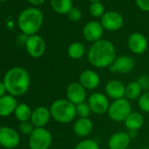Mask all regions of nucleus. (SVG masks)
<instances>
[{"mask_svg": "<svg viewBox=\"0 0 149 149\" xmlns=\"http://www.w3.org/2000/svg\"><path fill=\"white\" fill-rule=\"evenodd\" d=\"M88 61L96 68H110L117 54L114 45L108 40H100L92 43L88 51Z\"/></svg>", "mask_w": 149, "mask_h": 149, "instance_id": "nucleus-1", "label": "nucleus"}, {"mask_svg": "<svg viewBox=\"0 0 149 149\" xmlns=\"http://www.w3.org/2000/svg\"><path fill=\"white\" fill-rule=\"evenodd\" d=\"M3 82L10 95L22 96L29 89L30 76L25 68L16 67L6 72Z\"/></svg>", "mask_w": 149, "mask_h": 149, "instance_id": "nucleus-2", "label": "nucleus"}, {"mask_svg": "<svg viewBox=\"0 0 149 149\" xmlns=\"http://www.w3.org/2000/svg\"><path fill=\"white\" fill-rule=\"evenodd\" d=\"M43 24V13L40 10L30 7L20 13L18 18V26L26 35H34Z\"/></svg>", "mask_w": 149, "mask_h": 149, "instance_id": "nucleus-3", "label": "nucleus"}, {"mask_svg": "<svg viewBox=\"0 0 149 149\" xmlns=\"http://www.w3.org/2000/svg\"><path fill=\"white\" fill-rule=\"evenodd\" d=\"M52 118L60 124H69L77 116L76 105L67 98H59L53 102L50 108Z\"/></svg>", "mask_w": 149, "mask_h": 149, "instance_id": "nucleus-4", "label": "nucleus"}, {"mask_svg": "<svg viewBox=\"0 0 149 149\" xmlns=\"http://www.w3.org/2000/svg\"><path fill=\"white\" fill-rule=\"evenodd\" d=\"M132 112V109L130 101L124 97L112 101L107 114L113 122L120 123L124 122Z\"/></svg>", "mask_w": 149, "mask_h": 149, "instance_id": "nucleus-5", "label": "nucleus"}, {"mask_svg": "<svg viewBox=\"0 0 149 149\" xmlns=\"http://www.w3.org/2000/svg\"><path fill=\"white\" fill-rule=\"evenodd\" d=\"M53 141L51 132L45 127H35L29 136L30 149H49Z\"/></svg>", "mask_w": 149, "mask_h": 149, "instance_id": "nucleus-6", "label": "nucleus"}, {"mask_svg": "<svg viewBox=\"0 0 149 149\" xmlns=\"http://www.w3.org/2000/svg\"><path fill=\"white\" fill-rule=\"evenodd\" d=\"M91 110L95 115H104L108 112L110 107L109 97L102 92H93L91 93L87 100Z\"/></svg>", "mask_w": 149, "mask_h": 149, "instance_id": "nucleus-7", "label": "nucleus"}, {"mask_svg": "<svg viewBox=\"0 0 149 149\" xmlns=\"http://www.w3.org/2000/svg\"><path fill=\"white\" fill-rule=\"evenodd\" d=\"M66 98L74 105H77L86 102L87 91L81 85L79 82L71 83L66 89Z\"/></svg>", "mask_w": 149, "mask_h": 149, "instance_id": "nucleus-8", "label": "nucleus"}, {"mask_svg": "<svg viewBox=\"0 0 149 149\" xmlns=\"http://www.w3.org/2000/svg\"><path fill=\"white\" fill-rule=\"evenodd\" d=\"M26 49L31 57H41L46 51V43L44 39L38 34L29 36L26 40Z\"/></svg>", "mask_w": 149, "mask_h": 149, "instance_id": "nucleus-9", "label": "nucleus"}, {"mask_svg": "<svg viewBox=\"0 0 149 149\" xmlns=\"http://www.w3.org/2000/svg\"><path fill=\"white\" fill-rule=\"evenodd\" d=\"M135 67V61L130 55H119L117 56L113 63L109 68L111 73L115 74H128L133 70Z\"/></svg>", "mask_w": 149, "mask_h": 149, "instance_id": "nucleus-10", "label": "nucleus"}, {"mask_svg": "<svg viewBox=\"0 0 149 149\" xmlns=\"http://www.w3.org/2000/svg\"><path fill=\"white\" fill-rule=\"evenodd\" d=\"M101 25L104 29L111 32L119 30L123 24L124 19L120 13L115 11H109L104 13L103 17L101 18Z\"/></svg>", "mask_w": 149, "mask_h": 149, "instance_id": "nucleus-11", "label": "nucleus"}, {"mask_svg": "<svg viewBox=\"0 0 149 149\" xmlns=\"http://www.w3.org/2000/svg\"><path fill=\"white\" fill-rule=\"evenodd\" d=\"M19 135L14 129L5 126L0 130V145L5 148L13 149L17 147L19 144Z\"/></svg>", "mask_w": 149, "mask_h": 149, "instance_id": "nucleus-12", "label": "nucleus"}, {"mask_svg": "<svg viewBox=\"0 0 149 149\" xmlns=\"http://www.w3.org/2000/svg\"><path fill=\"white\" fill-rule=\"evenodd\" d=\"M78 82L86 91H94L100 85L101 78L96 71L85 69L80 74Z\"/></svg>", "mask_w": 149, "mask_h": 149, "instance_id": "nucleus-13", "label": "nucleus"}, {"mask_svg": "<svg viewBox=\"0 0 149 149\" xmlns=\"http://www.w3.org/2000/svg\"><path fill=\"white\" fill-rule=\"evenodd\" d=\"M127 46L130 51L134 54H144L148 47V42L146 38L140 33H132L127 40Z\"/></svg>", "mask_w": 149, "mask_h": 149, "instance_id": "nucleus-14", "label": "nucleus"}, {"mask_svg": "<svg viewBox=\"0 0 149 149\" xmlns=\"http://www.w3.org/2000/svg\"><path fill=\"white\" fill-rule=\"evenodd\" d=\"M84 38L89 41L95 43L100 40H102V36L104 34V27L101 23L97 21H90L88 22L83 30Z\"/></svg>", "mask_w": 149, "mask_h": 149, "instance_id": "nucleus-15", "label": "nucleus"}, {"mask_svg": "<svg viewBox=\"0 0 149 149\" xmlns=\"http://www.w3.org/2000/svg\"><path fill=\"white\" fill-rule=\"evenodd\" d=\"M132 139L130 138L127 132L119 131L111 135L108 139L109 149H126L131 144Z\"/></svg>", "mask_w": 149, "mask_h": 149, "instance_id": "nucleus-16", "label": "nucleus"}, {"mask_svg": "<svg viewBox=\"0 0 149 149\" xmlns=\"http://www.w3.org/2000/svg\"><path fill=\"white\" fill-rule=\"evenodd\" d=\"M104 91L105 95L114 101L125 97V85L119 80H110L107 82Z\"/></svg>", "mask_w": 149, "mask_h": 149, "instance_id": "nucleus-17", "label": "nucleus"}, {"mask_svg": "<svg viewBox=\"0 0 149 149\" xmlns=\"http://www.w3.org/2000/svg\"><path fill=\"white\" fill-rule=\"evenodd\" d=\"M94 125L90 118H78L73 125V131L80 138H87L93 131Z\"/></svg>", "mask_w": 149, "mask_h": 149, "instance_id": "nucleus-18", "label": "nucleus"}, {"mask_svg": "<svg viewBox=\"0 0 149 149\" xmlns=\"http://www.w3.org/2000/svg\"><path fill=\"white\" fill-rule=\"evenodd\" d=\"M50 110L46 106H39L33 111L31 122L34 127H44L51 118Z\"/></svg>", "mask_w": 149, "mask_h": 149, "instance_id": "nucleus-19", "label": "nucleus"}, {"mask_svg": "<svg viewBox=\"0 0 149 149\" xmlns=\"http://www.w3.org/2000/svg\"><path fill=\"white\" fill-rule=\"evenodd\" d=\"M18 102L12 95H5L0 98V117H8L15 111Z\"/></svg>", "mask_w": 149, "mask_h": 149, "instance_id": "nucleus-20", "label": "nucleus"}, {"mask_svg": "<svg viewBox=\"0 0 149 149\" xmlns=\"http://www.w3.org/2000/svg\"><path fill=\"white\" fill-rule=\"evenodd\" d=\"M144 117L138 111H132L124 121L127 131H139L144 125Z\"/></svg>", "mask_w": 149, "mask_h": 149, "instance_id": "nucleus-21", "label": "nucleus"}, {"mask_svg": "<svg viewBox=\"0 0 149 149\" xmlns=\"http://www.w3.org/2000/svg\"><path fill=\"white\" fill-rule=\"evenodd\" d=\"M142 88L138 81L130 82L127 85H125V98L127 100L133 101L138 100L142 94Z\"/></svg>", "mask_w": 149, "mask_h": 149, "instance_id": "nucleus-22", "label": "nucleus"}, {"mask_svg": "<svg viewBox=\"0 0 149 149\" xmlns=\"http://www.w3.org/2000/svg\"><path fill=\"white\" fill-rule=\"evenodd\" d=\"M85 47L81 42H73L68 47V55L73 60H80L85 54Z\"/></svg>", "mask_w": 149, "mask_h": 149, "instance_id": "nucleus-23", "label": "nucleus"}, {"mask_svg": "<svg viewBox=\"0 0 149 149\" xmlns=\"http://www.w3.org/2000/svg\"><path fill=\"white\" fill-rule=\"evenodd\" d=\"M53 10L59 14H68L72 8V0H50Z\"/></svg>", "mask_w": 149, "mask_h": 149, "instance_id": "nucleus-24", "label": "nucleus"}, {"mask_svg": "<svg viewBox=\"0 0 149 149\" xmlns=\"http://www.w3.org/2000/svg\"><path fill=\"white\" fill-rule=\"evenodd\" d=\"M32 110L29 107V105H27L26 104H19L14 114L16 118L20 121V122H26L31 120V117H32Z\"/></svg>", "mask_w": 149, "mask_h": 149, "instance_id": "nucleus-25", "label": "nucleus"}, {"mask_svg": "<svg viewBox=\"0 0 149 149\" xmlns=\"http://www.w3.org/2000/svg\"><path fill=\"white\" fill-rule=\"evenodd\" d=\"M74 149H100L97 141L92 139H84L79 141Z\"/></svg>", "mask_w": 149, "mask_h": 149, "instance_id": "nucleus-26", "label": "nucleus"}, {"mask_svg": "<svg viewBox=\"0 0 149 149\" xmlns=\"http://www.w3.org/2000/svg\"><path fill=\"white\" fill-rule=\"evenodd\" d=\"M138 106L139 110L145 113H149V91L141 94L138 99Z\"/></svg>", "mask_w": 149, "mask_h": 149, "instance_id": "nucleus-27", "label": "nucleus"}, {"mask_svg": "<svg viewBox=\"0 0 149 149\" xmlns=\"http://www.w3.org/2000/svg\"><path fill=\"white\" fill-rule=\"evenodd\" d=\"M76 110H77V116L78 118H89L90 115L92 113L91 107L87 102H84L82 104L76 105Z\"/></svg>", "mask_w": 149, "mask_h": 149, "instance_id": "nucleus-28", "label": "nucleus"}, {"mask_svg": "<svg viewBox=\"0 0 149 149\" xmlns=\"http://www.w3.org/2000/svg\"><path fill=\"white\" fill-rule=\"evenodd\" d=\"M90 13L95 18H102L104 14V7L100 2L91 3L90 6Z\"/></svg>", "mask_w": 149, "mask_h": 149, "instance_id": "nucleus-29", "label": "nucleus"}, {"mask_svg": "<svg viewBox=\"0 0 149 149\" xmlns=\"http://www.w3.org/2000/svg\"><path fill=\"white\" fill-rule=\"evenodd\" d=\"M35 129L34 125L32 124V122L26 121V122H21L19 125V130L21 132V133H23L24 135H31L33 132V130Z\"/></svg>", "mask_w": 149, "mask_h": 149, "instance_id": "nucleus-30", "label": "nucleus"}, {"mask_svg": "<svg viewBox=\"0 0 149 149\" xmlns=\"http://www.w3.org/2000/svg\"><path fill=\"white\" fill-rule=\"evenodd\" d=\"M68 16L71 21H78L82 18V12L78 8L72 7L71 10L68 12Z\"/></svg>", "mask_w": 149, "mask_h": 149, "instance_id": "nucleus-31", "label": "nucleus"}, {"mask_svg": "<svg viewBox=\"0 0 149 149\" xmlns=\"http://www.w3.org/2000/svg\"><path fill=\"white\" fill-rule=\"evenodd\" d=\"M138 83L140 84L143 91H149V76L148 74H143V76L139 77L137 80Z\"/></svg>", "mask_w": 149, "mask_h": 149, "instance_id": "nucleus-32", "label": "nucleus"}, {"mask_svg": "<svg viewBox=\"0 0 149 149\" xmlns=\"http://www.w3.org/2000/svg\"><path fill=\"white\" fill-rule=\"evenodd\" d=\"M136 4L140 10L149 12V0H136Z\"/></svg>", "mask_w": 149, "mask_h": 149, "instance_id": "nucleus-33", "label": "nucleus"}, {"mask_svg": "<svg viewBox=\"0 0 149 149\" xmlns=\"http://www.w3.org/2000/svg\"><path fill=\"white\" fill-rule=\"evenodd\" d=\"M6 92H7V91H6V88L5 86L4 82H0V98H1L2 97H4Z\"/></svg>", "mask_w": 149, "mask_h": 149, "instance_id": "nucleus-34", "label": "nucleus"}, {"mask_svg": "<svg viewBox=\"0 0 149 149\" xmlns=\"http://www.w3.org/2000/svg\"><path fill=\"white\" fill-rule=\"evenodd\" d=\"M29 3H31L32 5H34V6H40L42 5L45 0H27Z\"/></svg>", "mask_w": 149, "mask_h": 149, "instance_id": "nucleus-35", "label": "nucleus"}, {"mask_svg": "<svg viewBox=\"0 0 149 149\" xmlns=\"http://www.w3.org/2000/svg\"><path fill=\"white\" fill-rule=\"evenodd\" d=\"M131 139H134L138 136V131H127Z\"/></svg>", "mask_w": 149, "mask_h": 149, "instance_id": "nucleus-36", "label": "nucleus"}, {"mask_svg": "<svg viewBox=\"0 0 149 149\" xmlns=\"http://www.w3.org/2000/svg\"><path fill=\"white\" fill-rule=\"evenodd\" d=\"M89 1H91V3H95V2H100L101 0H89Z\"/></svg>", "mask_w": 149, "mask_h": 149, "instance_id": "nucleus-37", "label": "nucleus"}, {"mask_svg": "<svg viewBox=\"0 0 149 149\" xmlns=\"http://www.w3.org/2000/svg\"><path fill=\"white\" fill-rule=\"evenodd\" d=\"M7 1H8V0H0V2H1V3H6Z\"/></svg>", "mask_w": 149, "mask_h": 149, "instance_id": "nucleus-38", "label": "nucleus"}, {"mask_svg": "<svg viewBox=\"0 0 149 149\" xmlns=\"http://www.w3.org/2000/svg\"><path fill=\"white\" fill-rule=\"evenodd\" d=\"M139 149H147V148H146V147H142V148H139Z\"/></svg>", "mask_w": 149, "mask_h": 149, "instance_id": "nucleus-39", "label": "nucleus"}, {"mask_svg": "<svg viewBox=\"0 0 149 149\" xmlns=\"http://www.w3.org/2000/svg\"><path fill=\"white\" fill-rule=\"evenodd\" d=\"M126 149H132V148H131V147H128V148H126Z\"/></svg>", "mask_w": 149, "mask_h": 149, "instance_id": "nucleus-40", "label": "nucleus"}, {"mask_svg": "<svg viewBox=\"0 0 149 149\" xmlns=\"http://www.w3.org/2000/svg\"><path fill=\"white\" fill-rule=\"evenodd\" d=\"M1 129H2V126H1V125H0V130H1Z\"/></svg>", "mask_w": 149, "mask_h": 149, "instance_id": "nucleus-41", "label": "nucleus"}]
</instances>
